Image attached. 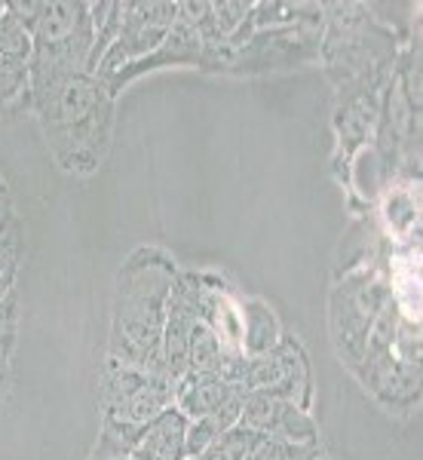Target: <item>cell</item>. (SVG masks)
I'll return each mask as SVG.
<instances>
[{"instance_id":"cell-1","label":"cell","mask_w":423,"mask_h":460,"mask_svg":"<svg viewBox=\"0 0 423 460\" xmlns=\"http://www.w3.org/2000/svg\"><path fill=\"white\" fill-rule=\"evenodd\" d=\"M178 273L181 267L160 246H138L126 255L110 295L108 359L166 375L163 329Z\"/></svg>"},{"instance_id":"cell-6","label":"cell","mask_w":423,"mask_h":460,"mask_svg":"<svg viewBox=\"0 0 423 460\" xmlns=\"http://www.w3.org/2000/svg\"><path fill=\"white\" fill-rule=\"evenodd\" d=\"M175 19H178L175 0H123L120 28H117V37L108 47V53L101 56L95 77L110 80L117 71L129 68V65L141 62L145 56H151L166 40V34L172 31Z\"/></svg>"},{"instance_id":"cell-14","label":"cell","mask_w":423,"mask_h":460,"mask_svg":"<svg viewBox=\"0 0 423 460\" xmlns=\"http://www.w3.org/2000/svg\"><path fill=\"white\" fill-rule=\"evenodd\" d=\"M16 338H19V295L10 292L0 301V408H4L6 396H10Z\"/></svg>"},{"instance_id":"cell-9","label":"cell","mask_w":423,"mask_h":460,"mask_svg":"<svg viewBox=\"0 0 423 460\" xmlns=\"http://www.w3.org/2000/svg\"><path fill=\"white\" fill-rule=\"evenodd\" d=\"M240 424L258 433L261 439H279L292 445H322L319 424L307 408L270 396V393H249L242 402Z\"/></svg>"},{"instance_id":"cell-8","label":"cell","mask_w":423,"mask_h":460,"mask_svg":"<svg viewBox=\"0 0 423 460\" xmlns=\"http://www.w3.org/2000/svg\"><path fill=\"white\" fill-rule=\"evenodd\" d=\"M31 108V34L13 13L10 0L0 16V114Z\"/></svg>"},{"instance_id":"cell-13","label":"cell","mask_w":423,"mask_h":460,"mask_svg":"<svg viewBox=\"0 0 423 460\" xmlns=\"http://www.w3.org/2000/svg\"><path fill=\"white\" fill-rule=\"evenodd\" d=\"M279 316L264 298H242V350L246 356L270 353L282 341Z\"/></svg>"},{"instance_id":"cell-15","label":"cell","mask_w":423,"mask_h":460,"mask_svg":"<svg viewBox=\"0 0 423 460\" xmlns=\"http://www.w3.org/2000/svg\"><path fill=\"white\" fill-rule=\"evenodd\" d=\"M22 264V225L19 218L0 227V301L16 292V277Z\"/></svg>"},{"instance_id":"cell-11","label":"cell","mask_w":423,"mask_h":460,"mask_svg":"<svg viewBox=\"0 0 423 460\" xmlns=\"http://www.w3.org/2000/svg\"><path fill=\"white\" fill-rule=\"evenodd\" d=\"M249 390L242 384H230L221 375H184L175 387V408L188 420L209 418L227 405L246 402Z\"/></svg>"},{"instance_id":"cell-3","label":"cell","mask_w":423,"mask_h":460,"mask_svg":"<svg viewBox=\"0 0 423 460\" xmlns=\"http://www.w3.org/2000/svg\"><path fill=\"white\" fill-rule=\"evenodd\" d=\"M31 34V95L89 74L95 47L93 4L86 0H10Z\"/></svg>"},{"instance_id":"cell-18","label":"cell","mask_w":423,"mask_h":460,"mask_svg":"<svg viewBox=\"0 0 423 460\" xmlns=\"http://www.w3.org/2000/svg\"><path fill=\"white\" fill-rule=\"evenodd\" d=\"M16 218V209H13V190H10V181H6V175L0 172V227L6 225V221Z\"/></svg>"},{"instance_id":"cell-2","label":"cell","mask_w":423,"mask_h":460,"mask_svg":"<svg viewBox=\"0 0 423 460\" xmlns=\"http://www.w3.org/2000/svg\"><path fill=\"white\" fill-rule=\"evenodd\" d=\"M49 157L68 175H95L110 157L117 129V95L95 74H74L31 95Z\"/></svg>"},{"instance_id":"cell-4","label":"cell","mask_w":423,"mask_h":460,"mask_svg":"<svg viewBox=\"0 0 423 460\" xmlns=\"http://www.w3.org/2000/svg\"><path fill=\"white\" fill-rule=\"evenodd\" d=\"M175 387L178 381H172L169 375L147 372L141 366H129V362H117L105 356L99 381V433L114 436L117 442L132 448L138 427H145L160 411L175 405Z\"/></svg>"},{"instance_id":"cell-12","label":"cell","mask_w":423,"mask_h":460,"mask_svg":"<svg viewBox=\"0 0 423 460\" xmlns=\"http://www.w3.org/2000/svg\"><path fill=\"white\" fill-rule=\"evenodd\" d=\"M188 424L190 420L169 405L154 420L138 427L132 451L145 460H188Z\"/></svg>"},{"instance_id":"cell-16","label":"cell","mask_w":423,"mask_h":460,"mask_svg":"<svg viewBox=\"0 0 423 460\" xmlns=\"http://www.w3.org/2000/svg\"><path fill=\"white\" fill-rule=\"evenodd\" d=\"M246 460H325L322 445H292L279 439H261Z\"/></svg>"},{"instance_id":"cell-7","label":"cell","mask_w":423,"mask_h":460,"mask_svg":"<svg viewBox=\"0 0 423 460\" xmlns=\"http://www.w3.org/2000/svg\"><path fill=\"white\" fill-rule=\"evenodd\" d=\"M246 390L270 393V396L288 399L301 408H313V375L304 344L295 335H282L270 353L249 356L246 362Z\"/></svg>"},{"instance_id":"cell-17","label":"cell","mask_w":423,"mask_h":460,"mask_svg":"<svg viewBox=\"0 0 423 460\" xmlns=\"http://www.w3.org/2000/svg\"><path fill=\"white\" fill-rule=\"evenodd\" d=\"M89 460H145V457H138L129 445L117 442L114 436L99 433V439H95V448H93V455H89Z\"/></svg>"},{"instance_id":"cell-10","label":"cell","mask_w":423,"mask_h":460,"mask_svg":"<svg viewBox=\"0 0 423 460\" xmlns=\"http://www.w3.org/2000/svg\"><path fill=\"white\" fill-rule=\"evenodd\" d=\"M203 62H206V43L203 37L197 31V22L181 13V4H178V19L172 25V31L166 34V40L154 49L151 56H145L141 62L129 65V68L117 71L114 77L105 80L110 93H123L132 80L145 77V74H154V71H163V68H197L203 71Z\"/></svg>"},{"instance_id":"cell-5","label":"cell","mask_w":423,"mask_h":460,"mask_svg":"<svg viewBox=\"0 0 423 460\" xmlns=\"http://www.w3.org/2000/svg\"><path fill=\"white\" fill-rule=\"evenodd\" d=\"M319 53H322V22L264 28V31H251L240 47L230 49L221 74L230 77L279 74L316 62Z\"/></svg>"}]
</instances>
